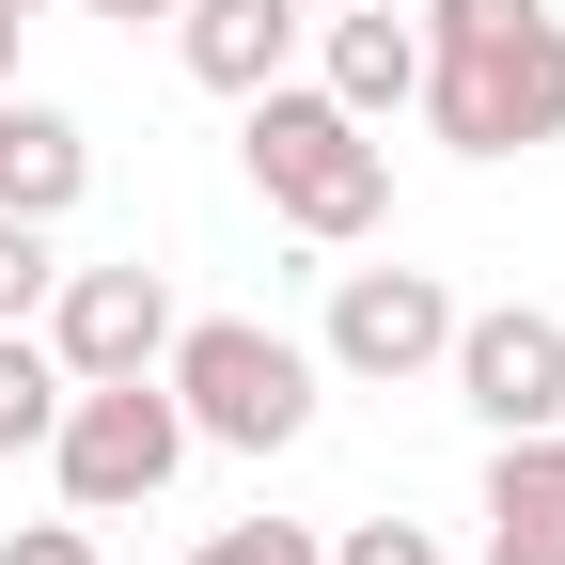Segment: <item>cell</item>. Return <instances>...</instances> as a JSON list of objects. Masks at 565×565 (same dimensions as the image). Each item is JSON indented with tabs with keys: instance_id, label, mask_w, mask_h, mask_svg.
<instances>
[{
	"instance_id": "cell-14",
	"label": "cell",
	"mask_w": 565,
	"mask_h": 565,
	"mask_svg": "<svg viewBox=\"0 0 565 565\" xmlns=\"http://www.w3.org/2000/svg\"><path fill=\"white\" fill-rule=\"evenodd\" d=\"M189 565H330V534H299V519H221Z\"/></svg>"
},
{
	"instance_id": "cell-2",
	"label": "cell",
	"mask_w": 565,
	"mask_h": 565,
	"mask_svg": "<svg viewBox=\"0 0 565 565\" xmlns=\"http://www.w3.org/2000/svg\"><path fill=\"white\" fill-rule=\"evenodd\" d=\"M236 110H252L236 158H252V189H267V221H299L315 252H345V236L393 221V141H377L362 110H330L315 79H267V95H236Z\"/></svg>"
},
{
	"instance_id": "cell-6",
	"label": "cell",
	"mask_w": 565,
	"mask_h": 565,
	"mask_svg": "<svg viewBox=\"0 0 565 565\" xmlns=\"http://www.w3.org/2000/svg\"><path fill=\"white\" fill-rule=\"evenodd\" d=\"M440 345H456V282L440 267H345L330 282V330H315V362L330 377H424V362H440Z\"/></svg>"
},
{
	"instance_id": "cell-10",
	"label": "cell",
	"mask_w": 565,
	"mask_h": 565,
	"mask_svg": "<svg viewBox=\"0 0 565 565\" xmlns=\"http://www.w3.org/2000/svg\"><path fill=\"white\" fill-rule=\"evenodd\" d=\"M330 110H362V126H393L408 95H424V17H393V0H345L330 17V79H315Z\"/></svg>"
},
{
	"instance_id": "cell-12",
	"label": "cell",
	"mask_w": 565,
	"mask_h": 565,
	"mask_svg": "<svg viewBox=\"0 0 565 565\" xmlns=\"http://www.w3.org/2000/svg\"><path fill=\"white\" fill-rule=\"evenodd\" d=\"M63 393H79V377L47 362V330H0V456H47V424H63Z\"/></svg>"
},
{
	"instance_id": "cell-16",
	"label": "cell",
	"mask_w": 565,
	"mask_h": 565,
	"mask_svg": "<svg viewBox=\"0 0 565 565\" xmlns=\"http://www.w3.org/2000/svg\"><path fill=\"white\" fill-rule=\"evenodd\" d=\"M0 565H95V534H79V519H17V534H0Z\"/></svg>"
},
{
	"instance_id": "cell-11",
	"label": "cell",
	"mask_w": 565,
	"mask_h": 565,
	"mask_svg": "<svg viewBox=\"0 0 565 565\" xmlns=\"http://www.w3.org/2000/svg\"><path fill=\"white\" fill-rule=\"evenodd\" d=\"M79 189H95L79 110H47V95H17V79H0V204H17V221H63Z\"/></svg>"
},
{
	"instance_id": "cell-19",
	"label": "cell",
	"mask_w": 565,
	"mask_h": 565,
	"mask_svg": "<svg viewBox=\"0 0 565 565\" xmlns=\"http://www.w3.org/2000/svg\"><path fill=\"white\" fill-rule=\"evenodd\" d=\"M299 17H345V0H299Z\"/></svg>"
},
{
	"instance_id": "cell-7",
	"label": "cell",
	"mask_w": 565,
	"mask_h": 565,
	"mask_svg": "<svg viewBox=\"0 0 565 565\" xmlns=\"http://www.w3.org/2000/svg\"><path fill=\"white\" fill-rule=\"evenodd\" d=\"M173 345V282L158 267H63L47 282V362L63 377H158Z\"/></svg>"
},
{
	"instance_id": "cell-13",
	"label": "cell",
	"mask_w": 565,
	"mask_h": 565,
	"mask_svg": "<svg viewBox=\"0 0 565 565\" xmlns=\"http://www.w3.org/2000/svg\"><path fill=\"white\" fill-rule=\"evenodd\" d=\"M47 282H63V221H17V204H0V330L47 315Z\"/></svg>"
},
{
	"instance_id": "cell-17",
	"label": "cell",
	"mask_w": 565,
	"mask_h": 565,
	"mask_svg": "<svg viewBox=\"0 0 565 565\" xmlns=\"http://www.w3.org/2000/svg\"><path fill=\"white\" fill-rule=\"evenodd\" d=\"M79 17H126V32H141V17H173V0H79Z\"/></svg>"
},
{
	"instance_id": "cell-3",
	"label": "cell",
	"mask_w": 565,
	"mask_h": 565,
	"mask_svg": "<svg viewBox=\"0 0 565 565\" xmlns=\"http://www.w3.org/2000/svg\"><path fill=\"white\" fill-rule=\"evenodd\" d=\"M158 377H173V408H189V440H221V456H282L315 424V345L299 330H267V315H173V345H158Z\"/></svg>"
},
{
	"instance_id": "cell-18",
	"label": "cell",
	"mask_w": 565,
	"mask_h": 565,
	"mask_svg": "<svg viewBox=\"0 0 565 565\" xmlns=\"http://www.w3.org/2000/svg\"><path fill=\"white\" fill-rule=\"evenodd\" d=\"M17 32H32V17H17V0H0V79H17Z\"/></svg>"
},
{
	"instance_id": "cell-9",
	"label": "cell",
	"mask_w": 565,
	"mask_h": 565,
	"mask_svg": "<svg viewBox=\"0 0 565 565\" xmlns=\"http://www.w3.org/2000/svg\"><path fill=\"white\" fill-rule=\"evenodd\" d=\"M282 47H299V0H173V63L204 95H267Z\"/></svg>"
},
{
	"instance_id": "cell-20",
	"label": "cell",
	"mask_w": 565,
	"mask_h": 565,
	"mask_svg": "<svg viewBox=\"0 0 565 565\" xmlns=\"http://www.w3.org/2000/svg\"><path fill=\"white\" fill-rule=\"evenodd\" d=\"M17 17H47V0H17Z\"/></svg>"
},
{
	"instance_id": "cell-4",
	"label": "cell",
	"mask_w": 565,
	"mask_h": 565,
	"mask_svg": "<svg viewBox=\"0 0 565 565\" xmlns=\"http://www.w3.org/2000/svg\"><path fill=\"white\" fill-rule=\"evenodd\" d=\"M47 471H63V503H79V519H141V503L189 471L173 377H79V393H63V424H47Z\"/></svg>"
},
{
	"instance_id": "cell-8",
	"label": "cell",
	"mask_w": 565,
	"mask_h": 565,
	"mask_svg": "<svg viewBox=\"0 0 565 565\" xmlns=\"http://www.w3.org/2000/svg\"><path fill=\"white\" fill-rule=\"evenodd\" d=\"M487 565H565V424L487 440Z\"/></svg>"
},
{
	"instance_id": "cell-5",
	"label": "cell",
	"mask_w": 565,
	"mask_h": 565,
	"mask_svg": "<svg viewBox=\"0 0 565 565\" xmlns=\"http://www.w3.org/2000/svg\"><path fill=\"white\" fill-rule=\"evenodd\" d=\"M440 377H456V408L487 424V440H534V424H565V315H534V299H456V345H440Z\"/></svg>"
},
{
	"instance_id": "cell-15",
	"label": "cell",
	"mask_w": 565,
	"mask_h": 565,
	"mask_svg": "<svg viewBox=\"0 0 565 565\" xmlns=\"http://www.w3.org/2000/svg\"><path fill=\"white\" fill-rule=\"evenodd\" d=\"M330 565H440V534H424V519H345Z\"/></svg>"
},
{
	"instance_id": "cell-1",
	"label": "cell",
	"mask_w": 565,
	"mask_h": 565,
	"mask_svg": "<svg viewBox=\"0 0 565 565\" xmlns=\"http://www.w3.org/2000/svg\"><path fill=\"white\" fill-rule=\"evenodd\" d=\"M424 126L456 158H534L565 141V17L550 0H424Z\"/></svg>"
}]
</instances>
